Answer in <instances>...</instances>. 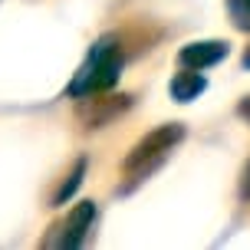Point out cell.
I'll return each mask as SVG.
<instances>
[{"label":"cell","instance_id":"obj_1","mask_svg":"<svg viewBox=\"0 0 250 250\" xmlns=\"http://www.w3.org/2000/svg\"><path fill=\"white\" fill-rule=\"evenodd\" d=\"M122 73V53L112 43H99L96 50L86 56L83 69L76 73V79L69 83V96H89L96 89L115 86V79Z\"/></svg>","mask_w":250,"mask_h":250},{"label":"cell","instance_id":"obj_2","mask_svg":"<svg viewBox=\"0 0 250 250\" xmlns=\"http://www.w3.org/2000/svg\"><path fill=\"white\" fill-rule=\"evenodd\" d=\"M181 138H185V128H181L178 122L155 128V132H148V135L132 148V155L125 158V168H128V171H135V168H138V175L145 178L148 171H155V168L165 162V155L175 148Z\"/></svg>","mask_w":250,"mask_h":250},{"label":"cell","instance_id":"obj_3","mask_svg":"<svg viewBox=\"0 0 250 250\" xmlns=\"http://www.w3.org/2000/svg\"><path fill=\"white\" fill-rule=\"evenodd\" d=\"M227 56V43H191L178 53V62L188 69H208Z\"/></svg>","mask_w":250,"mask_h":250},{"label":"cell","instance_id":"obj_4","mask_svg":"<svg viewBox=\"0 0 250 250\" xmlns=\"http://www.w3.org/2000/svg\"><path fill=\"white\" fill-rule=\"evenodd\" d=\"M92 217H96V204H92V201H83V204L69 214V224L62 227L60 247H79L83 237H86V227L92 224Z\"/></svg>","mask_w":250,"mask_h":250},{"label":"cell","instance_id":"obj_5","mask_svg":"<svg viewBox=\"0 0 250 250\" xmlns=\"http://www.w3.org/2000/svg\"><path fill=\"white\" fill-rule=\"evenodd\" d=\"M204 76H201V69H191V73H178L175 79H171V96H175L178 102H191L198 99L201 92H204Z\"/></svg>","mask_w":250,"mask_h":250},{"label":"cell","instance_id":"obj_6","mask_svg":"<svg viewBox=\"0 0 250 250\" xmlns=\"http://www.w3.org/2000/svg\"><path fill=\"white\" fill-rule=\"evenodd\" d=\"M83 175H86V162H76V168H73V175H69V181H62V188L56 191V204H62L66 198H73L76 188L83 185Z\"/></svg>","mask_w":250,"mask_h":250},{"label":"cell","instance_id":"obj_7","mask_svg":"<svg viewBox=\"0 0 250 250\" xmlns=\"http://www.w3.org/2000/svg\"><path fill=\"white\" fill-rule=\"evenodd\" d=\"M244 198H250V168H247V181H244Z\"/></svg>","mask_w":250,"mask_h":250},{"label":"cell","instance_id":"obj_8","mask_svg":"<svg viewBox=\"0 0 250 250\" xmlns=\"http://www.w3.org/2000/svg\"><path fill=\"white\" fill-rule=\"evenodd\" d=\"M244 69H250V50L244 53Z\"/></svg>","mask_w":250,"mask_h":250},{"label":"cell","instance_id":"obj_9","mask_svg":"<svg viewBox=\"0 0 250 250\" xmlns=\"http://www.w3.org/2000/svg\"><path fill=\"white\" fill-rule=\"evenodd\" d=\"M247 3H250V0H247Z\"/></svg>","mask_w":250,"mask_h":250}]
</instances>
